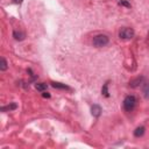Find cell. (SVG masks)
<instances>
[{
	"instance_id": "obj_1",
	"label": "cell",
	"mask_w": 149,
	"mask_h": 149,
	"mask_svg": "<svg viewBox=\"0 0 149 149\" xmlns=\"http://www.w3.org/2000/svg\"><path fill=\"white\" fill-rule=\"evenodd\" d=\"M109 42V38L107 35H104V34H99V35H95L93 37V45L97 47V48H101V47H105L107 45Z\"/></svg>"
},
{
	"instance_id": "obj_2",
	"label": "cell",
	"mask_w": 149,
	"mask_h": 149,
	"mask_svg": "<svg viewBox=\"0 0 149 149\" xmlns=\"http://www.w3.org/2000/svg\"><path fill=\"white\" fill-rule=\"evenodd\" d=\"M136 106V98L132 94L127 95L125 99H123V108L126 112H132Z\"/></svg>"
},
{
	"instance_id": "obj_3",
	"label": "cell",
	"mask_w": 149,
	"mask_h": 149,
	"mask_svg": "<svg viewBox=\"0 0 149 149\" xmlns=\"http://www.w3.org/2000/svg\"><path fill=\"white\" fill-rule=\"evenodd\" d=\"M134 35H135V31L128 27H125V28L120 29V31H119V37L121 40H132L134 37Z\"/></svg>"
},
{
	"instance_id": "obj_4",
	"label": "cell",
	"mask_w": 149,
	"mask_h": 149,
	"mask_svg": "<svg viewBox=\"0 0 149 149\" xmlns=\"http://www.w3.org/2000/svg\"><path fill=\"white\" fill-rule=\"evenodd\" d=\"M143 81H144V77H143V76L136 77V78H134V79H132V80L129 81V87L136 88V87H139L141 84H143Z\"/></svg>"
},
{
	"instance_id": "obj_5",
	"label": "cell",
	"mask_w": 149,
	"mask_h": 149,
	"mask_svg": "<svg viewBox=\"0 0 149 149\" xmlns=\"http://www.w3.org/2000/svg\"><path fill=\"white\" fill-rule=\"evenodd\" d=\"M91 114H92L94 118L100 116V114H101V107H100L99 105H97V104L92 105V107H91Z\"/></svg>"
},
{
	"instance_id": "obj_6",
	"label": "cell",
	"mask_w": 149,
	"mask_h": 149,
	"mask_svg": "<svg viewBox=\"0 0 149 149\" xmlns=\"http://www.w3.org/2000/svg\"><path fill=\"white\" fill-rule=\"evenodd\" d=\"M13 37H14L16 41H22V40H24L26 35H24V33H22V31H20V30H14V31H13Z\"/></svg>"
},
{
	"instance_id": "obj_7",
	"label": "cell",
	"mask_w": 149,
	"mask_h": 149,
	"mask_svg": "<svg viewBox=\"0 0 149 149\" xmlns=\"http://www.w3.org/2000/svg\"><path fill=\"white\" fill-rule=\"evenodd\" d=\"M50 84H51V86H52V87H55V88H59V90H70V87H69L68 85H65V84H62V83L51 81Z\"/></svg>"
},
{
	"instance_id": "obj_8",
	"label": "cell",
	"mask_w": 149,
	"mask_h": 149,
	"mask_svg": "<svg viewBox=\"0 0 149 149\" xmlns=\"http://www.w3.org/2000/svg\"><path fill=\"white\" fill-rule=\"evenodd\" d=\"M142 92H143V95L147 99H149V83L143 81V84H142Z\"/></svg>"
},
{
	"instance_id": "obj_9",
	"label": "cell",
	"mask_w": 149,
	"mask_h": 149,
	"mask_svg": "<svg viewBox=\"0 0 149 149\" xmlns=\"http://www.w3.org/2000/svg\"><path fill=\"white\" fill-rule=\"evenodd\" d=\"M144 130H146V128L144 127H137L135 130H134V136L135 137H141L143 134H144Z\"/></svg>"
},
{
	"instance_id": "obj_10",
	"label": "cell",
	"mask_w": 149,
	"mask_h": 149,
	"mask_svg": "<svg viewBox=\"0 0 149 149\" xmlns=\"http://www.w3.org/2000/svg\"><path fill=\"white\" fill-rule=\"evenodd\" d=\"M16 104L15 102H12L10 105H7V106H5V107H2L1 108V111L2 112H6V111H13V109H16Z\"/></svg>"
},
{
	"instance_id": "obj_11",
	"label": "cell",
	"mask_w": 149,
	"mask_h": 149,
	"mask_svg": "<svg viewBox=\"0 0 149 149\" xmlns=\"http://www.w3.org/2000/svg\"><path fill=\"white\" fill-rule=\"evenodd\" d=\"M35 88H36L37 91H40V92H43V91L47 90V84H44V83H37V84L35 85Z\"/></svg>"
},
{
	"instance_id": "obj_12",
	"label": "cell",
	"mask_w": 149,
	"mask_h": 149,
	"mask_svg": "<svg viewBox=\"0 0 149 149\" xmlns=\"http://www.w3.org/2000/svg\"><path fill=\"white\" fill-rule=\"evenodd\" d=\"M101 94L105 95V97H109V93H108V83H105L102 85V88H101Z\"/></svg>"
},
{
	"instance_id": "obj_13",
	"label": "cell",
	"mask_w": 149,
	"mask_h": 149,
	"mask_svg": "<svg viewBox=\"0 0 149 149\" xmlns=\"http://www.w3.org/2000/svg\"><path fill=\"white\" fill-rule=\"evenodd\" d=\"M7 68H8L7 61H6L3 57H1V65H0V70H1V71H6V70H7Z\"/></svg>"
},
{
	"instance_id": "obj_14",
	"label": "cell",
	"mask_w": 149,
	"mask_h": 149,
	"mask_svg": "<svg viewBox=\"0 0 149 149\" xmlns=\"http://www.w3.org/2000/svg\"><path fill=\"white\" fill-rule=\"evenodd\" d=\"M119 3H120V5H122V6H126V7H130V3H129V2H127L126 0H121Z\"/></svg>"
},
{
	"instance_id": "obj_15",
	"label": "cell",
	"mask_w": 149,
	"mask_h": 149,
	"mask_svg": "<svg viewBox=\"0 0 149 149\" xmlns=\"http://www.w3.org/2000/svg\"><path fill=\"white\" fill-rule=\"evenodd\" d=\"M42 97H43V98H50V93L43 91V92H42Z\"/></svg>"
},
{
	"instance_id": "obj_16",
	"label": "cell",
	"mask_w": 149,
	"mask_h": 149,
	"mask_svg": "<svg viewBox=\"0 0 149 149\" xmlns=\"http://www.w3.org/2000/svg\"><path fill=\"white\" fill-rule=\"evenodd\" d=\"M22 1H23V0H14V2H15V3H21Z\"/></svg>"
}]
</instances>
